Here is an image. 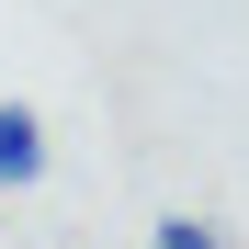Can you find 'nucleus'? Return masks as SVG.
I'll use <instances>...</instances> for the list:
<instances>
[{"label": "nucleus", "mask_w": 249, "mask_h": 249, "mask_svg": "<svg viewBox=\"0 0 249 249\" xmlns=\"http://www.w3.org/2000/svg\"><path fill=\"white\" fill-rule=\"evenodd\" d=\"M34 181H46V113L0 102V193H34Z\"/></svg>", "instance_id": "nucleus-1"}, {"label": "nucleus", "mask_w": 249, "mask_h": 249, "mask_svg": "<svg viewBox=\"0 0 249 249\" xmlns=\"http://www.w3.org/2000/svg\"><path fill=\"white\" fill-rule=\"evenodd\" d=\"M147 249H238V238H227L215 215H159V227H147Z\"/></svg>", "instance_id": "nucleus-2"}]
</instances>
